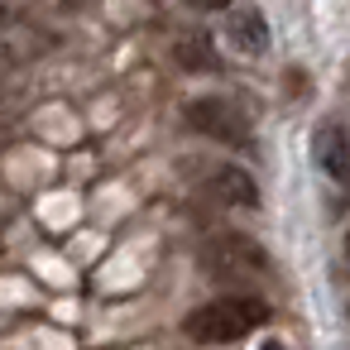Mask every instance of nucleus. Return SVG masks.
Here are the masks:
<instances>
[{
	"instance_id": "obj_8",
	"label": "nucleus",
	"mask_w": 350,
	"mask_h": 350,
	"mask_svg": "<svg viewBox=\"0 0 350 350\" xmlns=\"http://www.w3.org/2000/svg\"><path fill=\"white\" fill-rule=\"evenodd\" d=\"M192 10H235V0H187Z\"/></svg>"
},
{
	"instance_id": "obj_6",
	"label": "nucleus",
	"mask_w": 350,
	"mask_h": 350,
	"mask_svg": "<svg viewBox=\"0 0 350 350\" xmlns=\"http://www.w3.org/2000/svg\"><path fill=\"white\" fill-rule=\"evenodd\" d=\"M211 192H216L221 202H230V206H259L254 178H250L245 168H235V163H221V168L211 173Z\"/></svg>"
},
{
	"instance_id": "obj_9",
	"label": "nucleus",
	"mask_w": 350,
	"mask_h": 350,
	"mask_svg": "<svg viewBox=\"0 0 350 350\" xmlns=\"http://www.w3.org/2000/svg\"><path fill=\"white\" fill-rule=\"evenodd\" d=\"M10 20H15V10H10V5H5V0H0V29H5V25H10Z\"/></svg>"
},
{
	"instance_id": "obj_5",
	"label": "nucleus",
	"mask_w": 350,
	"mask_h": 350,
	"mask_svg": "<svg viewBox=\"0 0 350 350\" xmlns=\"http://www.w3.org/2000/svg\"><path fill=\"white\" fill-rule=\"evenodd\" d=\"M312 149H317V163H321V173L331 183H350V144H345V135L336 125H321Z\"/></svg>"
},
{
	"instance_id": "obj_11",
	"label": "nucleus",
	"mask_w": 350,
	"mask_h": 350,
	"mask_svg": "<svg viewBox=\"0 0 350 350\" xmlns=\"http://www.w3.org/2000/svg\"><path fill=\"white\" fill-rule=\"evenodd\" d=\"M259 350H288V345H278V340H264V345H259Z\"/></svg>"
},
{
	"instance_id": "obj_7",
	"label": "nucleus",
	"mask_w": 350,
	"mask_h": 350,
	"mask_svg": "<svg viewBox=\"0 0 350 350\" xmlns=\"http://www.w3.org/2000/svg\"><path fill=\"white\" fill-rule=\"evenodd\" d=\"M173 53H178V63H183V68H197V72H206V68H211V44H206L202 34H187Z\"/></svg>"
},
{
	"instance_id": "obj_12",
	"label": "nucleus",
	"mask_w": 350,
	"mask_h": 350,
	"mask_svg": "<svg viewBox=\"0 0 350 350\" xmlns=\"http://www.w3.org/2000/svg\"><path fill=\"white\" fill-rule=\"evenodd\" d=\"M345 254H350V235H345Z\"/></svg>"
},
{
	"instance_id": "obj_10",
	"label": "nucleus",
	"mask_w": 350,
	"mask_h": 350,
	"mask_svg": "<svg viewBox=\"0 0 350 350\" xmlns=\"http://www.w3.org/2000/svg\"><path fill=\"white\" fill-rule=\"evenodd\" d=\"M15 58H20V53H10V49H0V72H5V68H10Z\"/></svg>"
},
{
	"instance_id": "obj_2",
	"label": "nucleus",
	"mask_w": 350,
	"mask_h": 350,
	"mask_svg": "<svg viewBox=\"0 0 350 350\" xmlns=\"http://www.w3.org/2000/svg\"><path fill=\"white\" fill-rule=\"evenodd\" d=\"M202 269L216 278V283H230V288H250L259 278H269V254L264 245H254L250 235H211L202 245Z\"/></svg>"
},
{
	"instance_id": "obj_4",
	"label": "nucleus",
	"mask_w": 350,
	"mask_h": 350,
	"mask_svg": "<svg viewBox=\"0 0 350 350\" xmlns=\"http://www.w3.org/2000/svg\"><path fill=\"white\" fill-rule=\"evenodd\" d=\"M226 39H230L235 53L259 58V53L269 49V20H264L254 5H235V10H226Z\"/></svg>"
},
{
	"instance_id": "obj_3",
	"label": "nucleus",
	"mask_w": 350,
	"mask_h": 350,
	"mask_svg": "<svg viewBox=\"0 0 350 350\" xmlns=\"http://www.w3.org/2000/svg\"><path fill=\"white\" fill-rule=\"evenodd\" d=\"M183 120H187V130H197L202 139H216V144H230V149H245V144H250V120H245V111L230 106V101H221V96H197V101H187Z\"/></svg>"
},
{
	"instance_id": "obj_1",
	"label": "nucleus",
	"mask_w": 350,
	"mask_h": 350,
	"mask_svg": "<svg viewBox=\"0 0 350 350\" xmlns=\"http://www.w3.org/2000/svg\"><path fill=\"white\" fill-rule=\"evenodd\" d=\"M269 321V302L254 297V293H226V297H211L202 307H192L183 317V336L197 340V345H230V340H245L250 331H259Z\"/></svg>"
}]
</instances>
